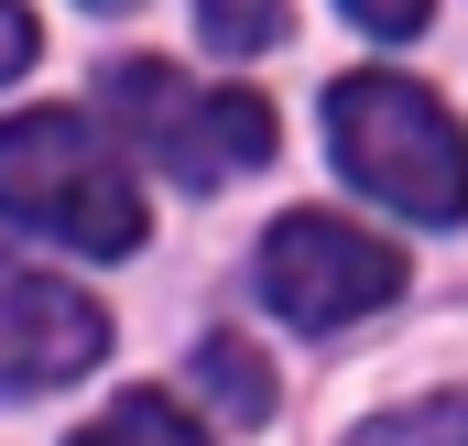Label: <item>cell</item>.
<instances>
[{
  "label": "cell",
  "instance_id": "obj_8",
  "mask_svg": "<svg viewBox=\"0 0 468 446\" xmlns=\"http://www.w3.org/2000/svg\"><path fill=\"white\" fill-rule=\"evenodd\" d=\"M349 446H468V392H425V403H392V414H370Z\"/></svg>",
  "mask_w": 468,
  "mask_h": 446
},
{
  "label": "cell",
  "instance_id": "obj_7",
  "mask_svg": "<svg viewBox=\"0 0 468 446\" xmlns=\"http://www.w3.org/2000/svg\"><path fill=\"white\" fill-rule=\"evenodd\" d=\"M66 446H207V425L175 403V392H120L99 425H77Z\"/></svg>",
  "mask_w": 468,
  "mask_h": 446
},
{
  "label": "cell",
  "instance_id": "obj_2",
  "mask_svg": "<svg viewBox=\"0 0 468 446\" xmlns=\"http://www.w3.org/2000/svg\"><path fill=\"white\" fill-rule=\"evenodd\" d=\"M0 218L44 228L88 261H120L142 250V196L120 175L110 131H88V110H11L0 120Z\"/></svg>",
  "mask_w": 468,
  "mask_h": 446
},
{
  "label": "cell",
  "instance_id": "obj_3",
  "mask_svg": "<svg viewBox=\"0 0 468 446\" xmlns=\"http://www.w3.org/2000/svg\"><path fill=\"white\" fill-rule=\"evenodd\" d=\"M99 99H110V120L175 175V186H229V175H250V164H272V99H250V88H186L175 66H153V55H120V66H99Z\"/></svg>",
  "mask_w": 468,
  "mask_h": 446
},
{
  "label": "cell",
  "instance_id": "obj_11",
  "mask_svg": "<svg viewBox=\"0 0 468 446\" xmlns=\"http://www.w3.org/2000/svg\"><path fill=\"white\" fill-rule=\"evenodd\" d=\"M22 66H33V11H22V0H0V88H11Z\"/></svg>",
  "mask_w": 468,
  "mask_h": 446
},
{
  "label": "cell",
  "instance_id": "obj_1",
  "mask_svg": "<svg viewBox=\"0 0 468 446\" xmlns=\"http://www.w3.org/2000/svg\"><path fill=\"white\" fill-rule=\"evenodd\" d=\"M327 153L359 196H381L392 218L458 228L468 218V131L447 120L436 88L392 77V66H359L327 88Z\"/></svg>",
  "mask_w": 468,
  "mask_h": 446
},
{
  "label": "cell",
  "instance_id": "obj_4",
  "mask_svg": "<svg viewBox=\"0 0 468 446\" xmlns=\"http://www.w3.org/2000/svg\"><path fill=\"white\" fill-rule=\"evenodd\" d=\"M261 294H272V316H294V327H349V316H381V305L403 294V250H392L381 228H349V218H327V207H294V218H272V239H261Z\"/></svg>",
  "mask_w": 468,
  "mask_h": 446
},
{
  "label": "cell",
  "instance_id": "obj_12",
  "mask_svg": "<svg viewBox=\"0 0 468 446\" xmlns=\"http://www.w3.org/2000/svg\"><path fill=\"white\" fill-rule=\"evenodd\" d=\"M88 11H142V0H88Z\"/></svg>",
  "mask_w": 468,
  "mask_h": 446
},
{
  "label": "cell",
  "instance_id": "obj_9",
  "mask_svg": "<svg viewBox=\"0 0 468 446\" xmlns=\"http://www.w3.org/2000/svg\"><path fill=\"white\" fill-rule=\"evenodd\" d=\"M197 33L218 55H272L283 44V0H197Z\"/></svg>",
  "mask_w": 468,
  "mask_h": 446
},
{
  "label": "cell",
  "instance_id": "obj_10",
  "mask_svg": "<svg viewBox=\"0 0 468 446\" xmlns=\"http://www.w3.org/2000/svg\"><path fill=\"white\" fill-rule=\"evenodd\" d=\"M425 11H436V0H349L359 33H392V44H403V33H425Z\"/></svg>",
  "mask_w": 468,
  "mask_h": 446
},
{
  "label": "cell",
  "instance_id": "obj_5",
  "mask_svg": "<svg viewBox=\"0 0 468 446\" xmlns=\"http://www.w3.org/2000/svg\"><path fill=\"white\" fill-rule=\"evenodd\" d=\"M99 359H110V316L77 283L0 250V392H55V381H77Z\"/></svg>",
  "mask_w": 468,
  "mask_h": 446
},
{
  "label": "cell",
  "instance_id": "obj_6",
  "mask_svg": "<svg viewBox=\"0 0 468 446\" xmlns=\"http://www.w3.org/2000/svg\"><path fill=\"white\" fill-rule=\"evenodd\" d=\"M197 392L229 414V425H272V359L250 348V337H197Z\"/></svg>",
  "mask_w": 468,
  "mask_h": 446
}]
</instances>
